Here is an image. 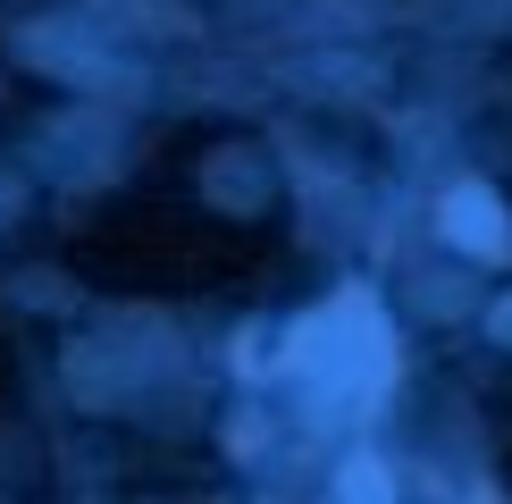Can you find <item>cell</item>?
Instances as JSON below:
<instances>
[{"label":"cell","instance_id":"obj_1","mask_svg":"<svg viewBox=\"0 0 512 504\" xmlns=\"http://www.w3.org/2000/svg\"><path fill=\"white\" fill-rule=\"evenodd\" d=\"M445 244L471 252V261H504V252H512L504 202L487 194V185H454V194H445Z\"/></svg>","mask_w":512,"mask_h":504},{"label":"cell","instance_id":"obj_2","mask_svg":"<svg viewBox=\"0 0 512 504\" xmlns=\"http://www.w3.org/2000/svg\"><path fill=\"white\" fill-rule=\"evenodd\" d=\"M336 488H345V496H378V488H387V471H378V462H353Z\"/></svg>","mask_w":512,"mask_h":504}]
</instances>
